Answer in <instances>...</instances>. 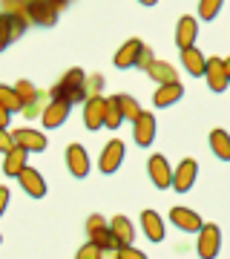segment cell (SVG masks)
<instances>
[{
  "mask_svg": "<svg viewBox=\"0 0 230 259\" xmlns=\"http://www.w3.org/2000/svg\"><path fill=\"white\" fill-rule=\"evenodd\" d=\"M83 83H86V75H83V69H69V72L61 75V81L52 87V101H64V104H78L83 101L86 95H83Z\"/></svg>",
  "mask_w": 230,
  "mask_h": 259,
  "instance_id": "6da1fadb",
  "label": "cell"
},
{
  "mask_svg": "<svg viewBox=\"0 0 230 259\" xmlns=\"http://www.w3.org/2000/svg\"><path fill=\"white\" fill-rule=\"evenodd\" d=\"M221 248V231L216 225H202L199 228V239H196V253L199 259H216Z\"/></svg>",
  "mask_w": 230,
  "mask_h": 259,
  "instance_id": "7a4b0ae2",
  "label": "cell"
},
{
  "mask_svg": "<svg viewBox=\"0 0 230 259\" xmlns=\"http://www.w3.org/2000/svg\"><path fill=\"white\" fill-rule=\"evenodd\" d=\"M26 18L29 23H35V26H55L58 23V9L49 3V0H26Z\"/></svg>",
  "mask_w": 230,
  "mask_h": 259,
  "instance_id": "3957f363",
  "label": "cell"
},
{
  "mask_svg": "<svg viewBox=\"0 0 230 259\" xmlns=\"http://www.w3.org/2000/svg\"><path fill=\"white\" fill-rule=\"evenodd\" d=\"M147 173H150V182L158 187V190H167V187L173 185V167H170V161H167L161 153H156V156H150L147 161Z\"/></svg>",
  "mask_w": 230,
  "mask_h": 259,
  "instance_id": "277c9868",
  "label": "cell"
},
{
  "mask_svg": "<svg viewBox=\"0 0 230 259\" xmlns=\"http://www.w3.org/2000/svg\"><path fill=\"white\" fill-rule=\"evenodd\" d=\"M124 153H127V147H124V141L121 139L107 141V147H104V153H101V161H98V167H101L104 176H112V173L124 164Z\"/></svg>",
  "mask_w": 230,
  "mask_h": 259,
  "instance_id": "5b68a950",
  "label": "cell"
},
{
  "mask_svg": "<svg viewBox=\"0 0 230 259\" xmlns=\"http://www.w3.org/2000/svg\"><path fill=\"white\" fill-rule=\"evenodd\" d=\"M196 176H199V164H196V158H184L181 164L173 170V190L175 193H187L190 187L196 185Z\"/></svg>",
  "mask_w": 230,
  "mask_h": 259,
  "instance_id": "8992f818",
  "label": "cell"
},
{
  "mask_svg": "<svg viewBox=\"0 0 230 259\" xmlns=\"http://www.w3.org/2000/svg\"><path fill=\"white\" fill-rule=\"evenodd\" d=\"M12 139H15V147H23L26 153H43L46 150V136L40 130H32V127H20L12 133Z\"/></svg>",
  "mask_w": 230,
  "mask_h": 259,
  "instance_id": "52a82bcc",
  "label": "cell"
},
{
  "mask_svg": "<svg viewBox=\"0 0 230 259\" xmlns=\"http://www.w3.org/2000/svg\"><path fill=\"white\" fill-rule=\"evenodd\" d=\"M66 167H69V173H72L75 179H86L89 176V153L83 150V144H69L66 147Z\"/></svg>",
  "mask_w": 230,
  "mask_h": 259,
  "instance_id": "ba28073f",
  "label": "cell"
},
{
  "mask_svg": "<svg viewBox=\"0 0 230 259\" xmlns=\"http://www.w3.org/2000/svg\"><path fill=\"white\" fill-rule=\"evenodd\" d=\"M204 78H207V87H210L213 93H224L230 87L227 69H224V58H207V64H204Z\"/></svg>",
  "mask_w": 230,
  "mask_h": 259,
  "instance_id": "9c48e42d",
  "label": "cell"
},
{
  "mask_svg": "<svg viewBox=\"0 0 230 259\" xmlns=\"http://www.w3.org/2000/svg\"><path fill=\"white\" fill-rule=\"evenodd\" d=\"M132 139H135L138 147H150L156 141V115L153 112H141L132 121Z\"/></svg>",
  "mask_w": 230,
  "mask_h": 259,
  "instance_id": "30bf717a",
  "label": "cell"
},
{
  "mask_svg": "<svg viewBox=\"0 0 230 259\" xmlns=\"http://www.w3.org/2000/svg\"><path fill=\"white\" fill-rule=\"evenodd\" d=\"M196 37H199V23H196V18H190V15L178 18V23H175V47H178V52L196 47Z\"/></svg>",
  "mask_w": 230,
  "mask_h": 259,
  "instance_id": "8fae6325",
  "label": "cell"
},
{
  "mask_svg": "<svg viewBox=\"0 0 230 259\" xmlns=\"http://www.w3.org/2000/svg\"><path fill=\"white\" fill-rule=\"evenodd\" d=\"M18 182H20V187H23L32 199H43V196H46V179L37 173L35 167H29V164L23 167V170L18 173Z\"/></svg>",
  "mask_w": 230,
  "mask_h": 259,
  "instance_id": "7c38bea8",
  "label": "cell"
},
{
  "mask_svg": "<svg viewBox=\"0 0 230 259\" xmlns=\"http://www.w3.org/2000/svg\"><path fill=\"white\" fill-rule=\"evenodd\" d=\"M26 29H29V23H20V20L9 18V15H0V52H6Z\"/></svg>",
  "mask_w": 230,
  "mask_h": 259,
  "instance_id": "4fadbf2b",
  "label": "cell"
},
{
  "mask_svg": "<svg viewBox=\"0 0 230 259\" xmlns=\"http://www.w3.org/2000/svg\"><path fill=\"white\" fill-rule=\"evenodd\" d=\"M104 107H107V98L95 95V98H86L83 104V127L86 130H101L104 127Z\"/></svg>",
  "mask_w": 230,
  "mask_h": 259,
  "instance_id": "5bb4252c",
  "label": "cell"
},
{
  "mask_svg": "<svg viewBox=\"0 0 230 259\" xmlns=\"http://www.w3.org/2000/svg\"><path fill=\"white\" fill-rule=\"evenodd\" d=\"M170 222L184 233H199V228L204 225L202 216L196 210H190V207H173V210H170Z\"/></svg>",
  "mask_w": 230,
  "mask_h": 259,
  "instance_id": "9a60e30c",
  "label": "cell"
},
{
  "mask_svg": "<svg viewBox=\"0 0 230 259\" xmlns=\"http://www.w3.org/2000/svg\"><path fill=\"white\" fill-rule=\"evenodd\" d=\"M69 104L64 101H49L46 104V110L40 112V121H43V127L46 130H58V127H64L66 118H69Z\"/></svg>",
  "mask_w": 230,
  "mask_h": 259,
  "instance_id": "2e32d148",
  "label": "cell"
},
{
  "mask_svg": "<svg viewBox=\"0 0 230 259\" xmlns=\"http://www.w3.org/2000/svg\"><path fill=\"white\" fill-rule=\"evenodd\" d=\"M181 95H184V87L178 81L161 83L156 93H153V104H156L158 110H167V107H173L175 101H181Z\"/></svg>",
  "mask_w": 230,
  "mask_h": 259,
  "instance_id": "e0dca14e",
  "label": "cell"
},
{
  "mask_svg": "<svg viewBox=\"0 0 230 259\" xmlns=\"http://www.w3.org/2000/svg\"><path fill=\"white\" fill-rule=\"evenodd\" d=\"M141 49H144V44H141L138 37H129L127 44L115 52V66H118V69H132L138 55H141Z\"/></svg>",
  "mask_w": 230,
  "mask_h": 259,
  "instance_id": "ac0fdd59",
  "label": "cell"
},
{
  "mask_svg": "<svg viewBox=\"0 0 230 259\" xmlns=\"http://www.w3.org/2000/svg\"><path fill=\"white\" fill-rule=\"evenodd\" d=\"M141 228H144V236L150 242H161L164 239V222H161V216L156 210H144L141 213Z\"/></svg>",
  "mask_w": 230,
  "mask_h": 259,
  "instance_id": "d6986e66",
  "label": "cell"
},
{
  "mask_svg": "<svg viewBox=\"0 0 230 259\" xmlns=\"http://www.w3.org/2000/svg\"><path fill=\"white\" fill-rule=\"evenodd\" d=\"M110 231H112V236H115L121 245H132V239H135V225L129 222L127 216H112L110 219Z\"/></svg>",
  "mask_w": 230,
  "mask_h": 259,
  "instance_id": "ffe728a7",
  "label": "cell"
},
{
  "mask_svg": "<svg viewBox=\"0 0 230 259\" xmlns=\"http://www.w3.org/2000/svg\"><path fill=\"white\" fill-rule=\"evenodd\" d=\"M181 64H184V69H187V75H193V78H202L207 58H204L196 47H190V49H181Z\"/></svg>",
  "mask_w": 230,
  "mask_h": 259,
  "instance_id": "44dd1931",
  "label": "cell"
},
{
  "mask_svg": "<svg viewBox=\"0 0 230 259\" xmlns=\"http://www.w3.org/2000/svg\"><path fill=\"white\" fill-rule=\"evenodd\" d=\"M89 236V242L95 245V248L101 250V253H115V250L121 248V242L112 236V231H110V225L107 228H101V231H92V233H86Z\"/></svg>",
  "mask_w": 230,
  "mask_h": 259,
  "instance_id": "7402d4cb",
  "label": "cell"
},
{
  "mask_svg": "<svg viewBox=\"0 0 230 259\" xmlns=\"http://www.w3.org/2000/svg\"><path fill=\"white\" fill-rule=\"evenodd\" d=\"M26 158H29V153L23 147H12L9 153H6V158H3V173L18 179V173L26 167Z\"/></svg>",
  "mask_w": 230,
  "mask_h": 259,
  "instance_id": "603a6c76",
  "label": "cell"
},
{
  "mask_svg": "<svg viewBox=\"0 0 230 259\" xmlns=\"http://www.w3.org/2000/svg\"><path fill=\"white\" fill-rule=\"evenodd\" d=\"M147 75L158 83V87H161V83H170V81H178V72H175V66H173V64H167V61H153V64L147 66Z\"/></svg>",
  "mask_w": 230,
  "mask_h": 259,
  "instance_id": "cb8c5ba5",
  "label": "cell"
},
{
  "mask_svg": "<svg viewBox=\"0 0 230 259\" xmlns=\"http://www.w3.org/2000/svg\"><path fill=\"white\" fill-rule=\"evenodd\" d=\"M210 150L216 153V158H221V161H230V133L227 130L216 127L210 133Z\"/></svg>",
  "mask_w": 230,
  "mask_h": 259,
  "instance_id": "d4e9b609",
  "label": "cell"
},
{
  "mask_svg": "<svg viewBox=\"0 0 230 259\" xmlns=\"http://www.w3.org/2000/svg\"><path fill=\"white\" fill-rule=\"evenodd\" d=\"M12 90H15V95H18V101H20V107H23V110H29V107L37 101V95H40V93H37V87L32 81H18Z\"/></svg>",
  "mask_w": 230,
  "mask_h": 259,
  "instance_id": "484cf974",
  "label": "cell"
},
{
  "mask_svg": "<svg viewBox=\"0 0 230 259\" xmlns=\"http://www.w3.org/2000/svg\"><path fill=\"white\" fill-rule=\"evenodd\" d=\"M121 124H124V115H121L118 98L112 95V98H107V107H104V127L107 130H118Z\"/></svg>",
  "mask_w": 230,
  "mask_h": 259,
  "instance_id": "4316f807",
  "label": "cell"
},
{
  "mask_svg": "<svg viewBox=\"0 0 230 259\" xmlns=\"http://www.w3.org/2000/svg\"><path fill=\"white\" fill-rule=\"evenodd\" d=\"M0 15H9V18L29 23L26 18V0H0Z\"/></svg>",
  "mask_w": 230,
  "mask_h": 259,
  "instance_id": "83f0119b",
  "label": "cell"
},
{
  "mask_svg": "<svg viewBox=\"0 0 230 259\" xmlns=\"http://www.w3.org/2000/svg\"><path fill=\"white\" fill-rule=\"evenodd\" d=\"M115 98H118V107H121V115H124V121H129V124H132V121L141 115V112H144V110H141V104H138L132 95H115Z\"/></svg>",
  "mask_w": 230,
  "mask_h": 259,
  "instance_id": "f1b7e54d",
  "label": "cell"
},
{
  "mask_svg": "<svg viewBox=\"0 0 230 259\" xmlns=\"http://www.w3.org/2000/svg\"><path fill=\"white\" fill-rule=\"evenodd\" d=\"M221 6H224V0H199V18L210 23V20L219 18Z\"/></svg>",
  "mask_w": 230,
  "mask_h": 259,
  "instance_id": "f546056e",
  "label": "cell"
},
{
  "mask_svg": "<svg viewBox=\"0 0 230 259\" xmlns=\"http://www.w3.org/2000/svg\"><path fill=\"white\" fill-rule=\"evenodd\" d=\"M0 107H6L9 112H20V110H23L20 101H18V95H15V90L6 87V83H0Z\"/></svg>",
  "mask_w": 230,
  "mask_h": 259,
  "instance_id": "4dcf8cb0",
  "label": "cell"
},
{
  "mask_svg": "<svg viewBox=\"0 0 230 259\" xmlns=\"http://www.w3.org/2000/svg\"><path fill=\"white\" fill-rule=\"evenodd\" d=\"M115 259H147V253L132 248V245H121V248L115 250Z\"/></svg>",
  "mask_w": 230,
  "mask_h": 259,
  "instance_id": "1f68e13d",
  "label": "cell"
},
{
  "mask_svg": "<svg viewBox=\"0 0 230 259\" xmlns=\"http://www.w3.org/2000/svg\"><path fill=\"white\" fill-rule=\"evenodd\" d=\"M75 259H104V253L95 248L92 242H86V245H81V250L75 253Z\"/></svg>",
  "mask_w": 230,
  "mask_h": 259,
  "instance_id": "d6a6232c",
  "label": "cell"
},
{
  "mask_svg": "<svg viewBox=\"0 0 230 259\" xmlns=\"http://www.w3.org/2000/svg\"><path fill=\"white\" fill-rule=\"evenodd\" d=\"M107 219H104L101 213H92L89 219H86V233H92V231H101V228H107Z\"/></svg>",
  "mask_w": 230,
  "mask_h": 259,
  "instance_id": "836d02e7",
  "label": "cell"
},
{
  "mask_svg": "<svg viewBox=\"0 0 230 259\" xmlns=\"http://www.w3.org/2000/svg\"><path fill=\"white\" fill-rule=\"evenodd\" d=\"M12 147H15V139H12V133H9L6 127H0V153L6 156Z\"/></svg>",
  "mask_w": 230,
  "mask_h": 259,
  "instance_id": "e575fe53",
  "label": "cell"
},
{
  "mask_svg": "<svg viewBox=\"0 0 230 259\" xmlns=\"http://www.w3.org/2000/svg\"><path fill=\"white\" fill-rule=\"evenodd\" d=\"M153 61H156V58H153V52H150L147 47L141 49V55H138V61H135V66H141V69H147L150 64H153Z\"/></svg>",
  "mask_w": 230,
  "mask_h": 259,
  "instance_id": "d590c367",
  "label": "cell"
},
{
  "mask_svg": "<svg viewBox=\"0 0 230 259\" xmlns=\"http://www.w3.org/2000/svg\"><path fill=\"white\" fill-rule=\"evenodd\" d=\"M9 187H0V216L6 213V207H9Z\"/></svg>",
  "mask_w": 230,
  "mask_h": 259,
  "instance_id": "8d00e7d4",
  "label": "cell"
},
{
  "mask_svg": "<svg viewBox=\"0 0 230 259\" xmlns=\"http://www.w3.org/2000/svg\"><path fill=\"white\" fill-rule=\"evenodd\" d=\"M9 118H12V112L6 107H0V127H9Z\"/></svg>",
  "mask_w": 230,
  "mask_h": 259,
  "instance_id": "74e56055",
  "label": "cell"
},
{
  "mask_svg": "<svg viewBox=\"0 0 230 259\" xmlns=\"http://www.w3.org/2000/svg\"><path fill=\"white\" fill-rule=\"evenodd\" d=\"M49 3H52V6H55V9L61 12V9H64V6H66V3H69V0H49Z\"/></svg>",
  "mask_w": 230,
  "mask_h": 259,
  "instance_id": "f35d334b",
  "label": "cell"
},
{
  "mask_svg": "<svg viewBox=\"0 0 230 259\" xmlns=\"http://www.w3.org/2000/svg\"><path fill=\"white\" fill-rule=\"evenodd\" d=\"M138 3H141V6H156L158 0H138Z\"/></svg>",
  "mask_w": 230,
  "mask_h": 259,
  "instance_id": "ab89813d",
  "label": "cell"
},
{
  "mask_svg": "<svg viewBox=\"0 0 230 259\" xmlns=\"http://www.w3.org/2000/svg\"><path fill=\"white\" fill-rule=\"evenodd\" d=\"M224 69H227V81H230V58H224Z\"/></svg>",
  "mask_w": 230,
  "mask_h": 259,
  "instance_id": "60d3db41",
  "label": "cell"
},
{
  "mask_svg": "<svg viewBox=\"0 0 230 259\" xmlns=\"http://www.w3.org/2000/svg\"><path fill=\"white\" fill-rule=\"evenodd\" d=\"M0 242H3V236H0Z\"/></svg>",
  "mask_w": 230,
  "mask_h": 259,
  "instance_id": "b9f144b4",
  "label": "cell"
}]
</instances>
